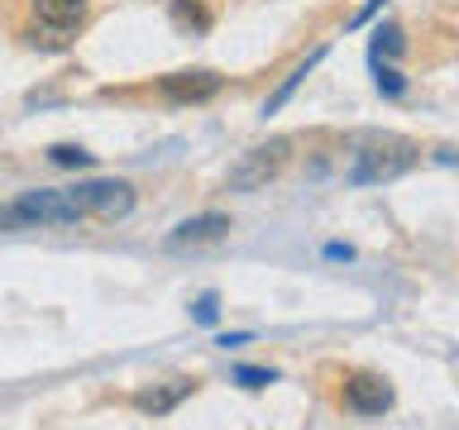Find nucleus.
<instances>
[{
    "instance_id": "f257e3e1",
    "label": "nucleus",
    "mask_w": 459,
    "mask_h": 430,
    "mask_svg": "<svg viewBox=\"0 0 459 430\" xmlns=\"http://www.w3.org/2000/svg\"><path fill=\"white\" fill-rule=\"evenodd\" d=\"M421 163V149L402 134H359L350 149V168H344V182L350 186H378L393 182L402 172H411Z\"/></svg>"
},
{
    "instance_id": "f03ea898",
    "label": "nucleus",
    "mask_w": 459,
    "mask_h": 430,
    "mask_svg": "<svg viewBox=\"0 0 459 430\" xmlns=\"http://www.w3.org/2000/svg\"><path fill=\"white\" fill-rule=\"evenodd\" d=\"M287 153H292V139H268V143H258V149L239 153V163L230 168V177H225L230 192H258V186H268L282 172Z\"/></svg>"
},
{
    "instance_id": "7ed1b4c3",
    "label": "nucleus",
    "mask_w": 459,
    "mask_h": 430,
    "mask_svg": "<svg viewBox=\"0 0 459 430\" xmlns=\"http://www.w3.org/2000/svg\"><path fill=\"white\" fill-rule=\"evenodd\" d=\"M77 201L86 220H125L134 211V186L120 177H100V182H77Z\"/></svg>"
},
{
    "instance_id": "20e7f679",
    "label": "nucleus",
    "mask_w": 459,
    "mask_h": 430,
    "mask_svg": "<svg viewBox=\"0 0 459 430\" xmlns=\"http://www.w3.org/2000/svg\"><path fill=\"white\" fill-rule=\"evenodd\" d=\"M91 14V0H34V24L43 29V48H63Z\"/></svg>"
},
{
    "instance_id": "39448f33",
    "label": "nucleus",
    "mask_w": 459,
    "mask_h": 430,
    "mask_svg": "<svg viewBox=\"0 0 459 430\" xmlns=\"http://www.w3.org/2000/svg\"><path fill=\"white\" fill-rule=\"evenodd\" d=\"M344 407L354 416H383L393 407V383H387L383 373H354V378L344 383Z\"/></svg>"
},
{
    "instance_id": "423d86ee",
    "label": "nucleus",
    "mask_w": 459,
    "mask_h": 430,
    "mask_svg": "<svg viewBox=\"0 0 459 430\" xmlns=\"http://www.w3.org/2000/svg\"><path fill=\"white\" fill-rule=\"evenodd\" d=\"M225 86L221 72H206V67H196V72H168L163 82H158V91H163L168 100H178V106H186V100H211L215 91Z\"/></svg>"
},
{
    "instance_id": "0eeeda50",
    "label": "nucleus",
    "mask_w": 459,
    "mask_h": 430,
    "mask_svg": "<svg viewBox=\"0 0 459 430\" xmlns=\"http://www.w3.org/2000/svg\"><path fill=\"white\" fill-rule=\"evenodd\" d=\"M225 229H230V215H192V220H182L172 235L163 239L168 249H196V244H215V239H225Z\"/></svg>"
},
{
    "instance_id": "6e6552de",
    "label": "nucleus",
    "mask_w": 459,
    "mask_h": 430,
    "mask_svg": "<svg viewBox=\"0 0 459 430\" xmlns=\"http://www.w3.org/2000/svg\"><path fill=\"white\" fill-rule=\"evenodd\" d=\"M196 392V383L192 378H172V383H163V387H143V392L134 397V407L139 411H149V416H168L178 401H186Z\"/></svg>"
},
{
    "instance_id": "1a4fd4ad",
    "label": "nucleus",
    "mask_w": 459,
    "mask_h": 430,
    "mask_svg": "<svg viewBox=\"0 0 459 430\" xmlns=\"http://www.w3.org/2000/svg\"><path fill=\"white\" fill-rule=\"evenodd\" d=\"M321 57H325V48H316V53H307V63H297L292 72H287V77H282V86H278V91H273V96L264 100V115H278V110L287 106V100L297 96V86H301V82L311 77V67L321 63Z\"/></svg>"
},
{
    "instance_id": "9d476101",
    "label": "nucleus",
    "mask_w": 459,
    "mask_h": 430,
    "mask_svg": "<svg viewBox=\"0 0 459 430\" xmlns=\"http://www.w3.org/2000/svg\"><path fill=\"white\" fill-rule=\"evenodd\" d=\"M402 48H407V43H402V29H397V24H378V29H373V43H368L373 67H378V63H393V57H402Z\"/></svg>"
},
{
    "instance_id": "9b49d317",
    "label": "nucleus",
    "mask_w": 459,
    "mask_h": 430,
    "mask_svg": "<svg viewBox=\"0 0 459 430\" xmlns=\"http://www.w3.org/2000/svg\"><path fill=\"white\" fill-rule=\"evenodd\" d=\"M172 24L178 29H192V34H206L211 29V14L196 5V0H172Z\"/></svg>"
},
{
    "instance_id": "f8f14e48",
    "label": "nucleus",
    "mask_w": 459,
    "mask_h": 430,
    "mask_svg": "<svg viewBox=\"0 0 459 430\" xmlns=\"http://www.w3.org/2000/svg\"><path fill=\"white\" fill-rule=\"evenodd\" d=\"M48 158H53L57 168H91V153H86L82 143H53Z\"/></svg>"
},
{
    "instance_id": "ddd939ff",
    "label": "nucleus",
    "mask_w": 459,
    "mask_h": 430,
    "mask_svg": "<svg viewBox=\"0 0 459 430\" xmlns=\"http://www.w3.org/2000/svg\"><path fill=\"white\" fill-rule=\"evenodd\" d=\"M235 383L249 387V392H264L268 383H278V373H273V368H254V364H239V368H235Z\"/></svg>"
},
{
    "instance_id": "4468645a",
    "label": "nucleus",
    "mask_w": 459,
    "mask_h": 430,
    "mask_svg": "<svg viewBox=\"0 0 459 430\" xmlns=\"http://www.w3.org/2000/svg\"><path fill=\"white\" fill-rule=\"evenodd\" d=\"M373 82H378L383 96H402V91H407V77H402L393 63H378V67H373Z\"/></svg>"
},
{
    "instance_id": "2eb2a0df",
    "label": "nucleus",
    "mask_w": 459,
    "mask_h": 430,
    "mask_svg": "<svg viewBox=\"0 0 459 430\" xmlns=\"http://www.w3.org/2000/svg\"><path fill=\"white\" fill-rule=\"evenodd\" d=\"M215 315H221V297H215V292H201V297L192 301V321H196V325H215Z\"/></svg>"
},
{
    "instance_id": "dca6fc26",
    "label": "nucleus",
    "mask_w": 459,
    "mask_h": 430,
    "mask_svg": "<svg viewBox=\"0 0 459 430\" xmlns=\"http://www.w3.org/2000/svg\"><path fill=\"white\" fill-rule=\"evenodd\" d=\"M378 10H383V0H364V10H359L354 20H350V29H359V24H368L373 14H378Z\"/></svg>"
},
{
    "instance_id": "f3484780",
    "label": "nucleus",
    "mask_w": 459,
    "mask_h": 430,
    "mask_svg": "<svg viewBox=\"0 0 459 430\" xmlns=\"http://www.w3.org/2000/svg\"><path fill=\"white\" fill-rule=\"evenodd\" d=\"M436 163H440V168H455V172H459V149H436Z\"/></svg>"
},
{
    "instance_id": "a211bd4d",
    "label": "nucleus",
    "mask_w": 459,
    "mask_h": 430,
    "mask_svg": "<svg viewBox=\"0 0 459 430\" xmlns=\"http://www.w3.org/2000/svg\"><path fill=\"white\" fill-rule=\"evenodd\" d=\"M325 258H354L350 244H325Z\"/></svg>"
},
{
    "instance_id": "6ab92c4d",
    "label": "nucleus",
    "mask_w": 459,
    "mask_h": 430,
    "mask_svg": "<svg viewBox=\"0 0 459 430\" xmlns=\"http://www.w3.org/2000/svg\"><path fill=\"white\" fill-rule=\"evenodd\" d=\"M215 344H225V349H235V344H249V335H221Z\"/></svg>"
}]
</instances>
